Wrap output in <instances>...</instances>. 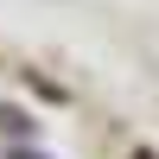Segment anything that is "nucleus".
<instances>
[{"mask_svg": "<svg viewBox=\"0 0 159 159\" xmlns=\"http://www.w3.org/2000/svg\"><path fill=\"white\" fill-rule=\"evenodd\" d=\"M19 159H32V153H19Z\"/></svg>", "mask_w": 159, "mask_h": 159, "instance_id": "obj_1", "label": "nucleus"}]
</instances>
